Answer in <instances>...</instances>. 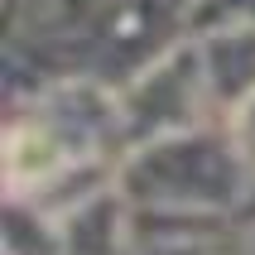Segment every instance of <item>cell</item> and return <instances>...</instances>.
I'll use <instances>...</instances> for the list:
<instances>
[{"label": "cell", "mask_w": 255, "mask_h": 255, "mask_svg": "<svg viewBox=\"0 0 255 255\" xmlns=\"http://www.w3.org/2000/svg\"><path fill=\"white\" fill-rule=\"evenodd\" d=\"M236 222H241V227H255V183H251V193H246V202H241V212H236Z\"/></svg>", "instance_id": "cell-8"}, {"label": "cell", "mask_w": 255, "mask_h": 255, "mask_svg": "<svg viewBox=\"0 0 255 255\" xmlns=\"http://www.w3.org/2000/svg\"><path fill=\"white\" fill-rule=\"evenodd\" d=\"M116 97H121L126 149L222 121L212 92H207L202 58H198V43L193 39L173 43L164 58H154L144 72H135V82H130L126 92H116Z\"/></svg>", "instance_id": "cell-2"}, {"label": "cell", "mask_w": 255, "mask_h": 255, "mask_svg": "<svg viewBox=\"0 0 255 255\" xmlns=\"http://www.w3.org/2000/svg\"><path fill=\"white\" fill-rule=\"evenodd\" d=\"M255 24V0H188V39Z\"/></svg>", "instance_id": "cell-6"}, {"label": "cell", "mask_w": 255, "mask_h": 255, "mask_svg": "<svg viewBox=\"0 0 255 255\" xmlns=\"http://www.w3.org/2000/svg\"><path fill=\"white\" fill-rule=\"evenodd\" d=\"M5 255H63V222L34 198L5 193Z\"/></svg>", "instance_id": "cell-5"}, {"label": "cell", "mask_w": 255, "mask_h": 255, "mask_svg": "<svg viewBox=\"0 0 255 255\" xmlns=\"http://www.w3.org/2000/svg\"><path fill=\"white\" fill-rule=\"evenodd\" d=\"M251 169L231 140L227 121L178 130L164 140L126 149L116 188L130 207H169V212H241L251 193Z\"/></svg>", "instance_id": "cell-1"}, {"label": "cell", "mask_w": 255, "mask_h": 255, "mask_svg": "<svg viewBox=\"0 0 255 255\" xmlns=\"http://www.w3.org/2000/svg\"><path fill=\"white\" fill-rule=\"evenodd\" d=\"M193 43H198V58H202L207 92H212L217 111L227 121L255 92V24L222 29V34H207V39H193Z\"/></svg>", "instance_id": "cell-4"}, {"label": "cell", "mask_w": 255, "mask_h": 255, "mask_svg": "<svg viewBox=\"0 0 255 255\" xmlns=\"http://www.w3.org/2000/svg\"><path fill=\"white\" fill-rule=\"evenodd\" d=\"M227 130H231V140H236V149H241V159H246V169H251V178H255V92L227 116Z\"/></svg>", "instance_id": "cell-7"}, {"label": "cell", "mask_w": 255, "mask_h": 255, "mask_svg": "<svg viewBox=\"0 0 255 255\" xmlns=\"http://www.w3.org/2000/svg\"><path fill=\"white\" fill-rule=\"evenodd\" d=\"M241 222L231 212H169V207H130L126 255H236Z\"/></svg>", "instance_id": "cell-3"}]
</instances>
